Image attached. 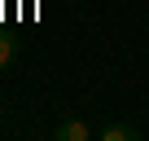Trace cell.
Returning a JSON list of instances; mask_svg holds the SVG:
<instances>
[{"label": "cell", "mask_w": 149, "mask_h": 141, "mask_svg": "<svg viewBox=\"0 0 149 141\" xmlns=\"http://www.w3.org/2000/svg\"><path fill=\"white\" fill-rule=\"evenodd\" d=\"M53 137H57V141H92V128L79 123V119H61V123L53 128Z\"/></svg>", "instance_id": "6da1fadb"}, {"label": "cell", "mask_w": 149, "mask_h": 141, "mask_svg": "<svg viewBox=\"0 0 149 141\" xmlns=\"http://www.w3.org/2000/svg\"><path fill=\"white\" fill-rule=\"evenodd\" d=\"M136 137H140L136 123H110V128H101V141H136Z\"/></svg>", "instance_id": "7a4b0ae2"}, {"label": "cell", "mask_w": 149, "mask_h": 141, "mask_svg": "<svg viewBox=\"0 0 149 141\" xmlns=\"http://www.w3.org/2000/svg\"><path fill=\"white\" fill-rule=\"evenodd\" d=\"M13 62V40H5V35H0V70H5Z\"/></svg>", "instance_id": "3957f363"}]
</instances>
